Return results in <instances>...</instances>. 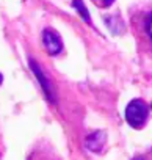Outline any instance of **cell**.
<instances>
[{"label":"cell","instance_id":"obj_2","mask_svg":"<svg viewBox=\"0 0 152 160\" xmlns=\"http://www.w3.org/2000/svg\"><path fill=\"white\" fill-rule=\"evenodd\" d=\"M42 44H44V49L47 50V53L52 57H56L63 50V41H61L60 33L50 27L46 28L42 33Z\"/></svg>","mask_w":152,"mask_h":160},{"label":"cell","instance_id":"obj_1","mask_svg":"<svg viewBox=\"0 0 152 160\" xmlns=\"http://www.w3.org/2000/svg\"><path fill=\"white\" fill-rule=\"evenodd\" d=\"M149 119V104L144 99H133L125 108V121L133 129L140 130Z\"/></svg>","mask_w":152,"mask_h":160},{"label":"cell","instance_id":"obj_3","mask_svg":"<svg viewBox=\"0 0 152 160\" xmlns=\"http://www.w3.org/2000/svg\"><path fill=\"white\" fill-rule=\"evenodd\" d=\"M3 83V75H2V72H0V85Z\"/></svg>","mask_w":152,"mask_h":160}]
</instances>
